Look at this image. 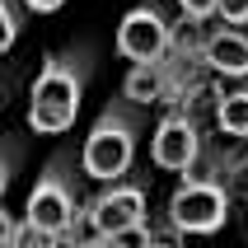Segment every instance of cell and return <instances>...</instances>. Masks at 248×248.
Returning a JSON list of instances; mask_svg holds the SVG:
<instances>
[{
    "mask_svg": "<svg viewBox=\"0 0 248 248\" xmlns=\"http://www.w3.org/2000/svg\"><path fill=\"white\" fill-rule=\"evenodd\" d=\"M202 66L230 80H248V33L244 28H211L202 38Z\"/></svg>",
    "mask_w": 248,
    "mask_h": 248,
    "instance_id": "obj_8",
    "label": "cell"
},
{
    "mask_svg": "<svg viewBox=\"0 0 248 248\" xmlns=\"http://www.w3.org/2000/svg\"><path fill=\"white\" fill-rule=\"evenodd\" d=\"M10 234H14V216H10L5 206H0V248L10 244Z\"/></svg>",
    "mask_w": 248,
    "mask_h": 248,
    "instance_id": "obj_18",
    "label": "cell"
},
{
    "mask_svg": "<svg viewBox=\"0 0 248 248\" xmlns=\"http://www.w3.org/2000/svg\"><path fill=\"white\" fill-rule=\"evenodd\" d=\"M145 248H183L178 244V230H173V225H169V230H155V225H150V244H145Z\"/></svg>",
    "mask_w": 248,
    "mask_h": 248,
    "instance_id": "obj_16",
    "label": "cell"
},
{
    "mask_svg": "<svg viewBox=\"0 0 248 248\" xmlns=\"http://www.w3.org/2000/svg\"><path fill=\"white\" fill-rule=\"evenodd\" d=\"M230 220V197L211 178H183L169 197V225L178 234H216Z\"/></svg>",
    "mask_w": 248,
    "mask_h": 248,
    "instance_id": "obj_4",
    "label": "cell"
},
{
    "mask_svg": "<svg viewBox=\"0 0 248 248\" xmlns=\"http://www.w3.org/2000/svg\"><path fill=\"white\" fill-rule=\"evenodd\" d=\"M150 159H155V169L183 173V178L197 169V159H202V136H197V122L187 112L159 117V126H155V136H150Z\"/></svg>",
    "mask_w": 248,
    "mask_h": 248,
    "instance_id": "obj_6",
    "label": "cell"
},
{
    "mask_svg": "<svg viewBox=\"0 0 248 248\" xmlns=\"http://www.w3.org/2000/svg\"><path fill=\"white\" fill-rule=\"evenodd\" d=\"M19 159H24V145L19 140H0V197H5V187L14 183V173H19Z\"/></svg>",
    "mask_w": 248,
    "mask_h": 248,
    "instance_id": "obj_13",
    "label": "cell"
},
{
    "mask_svg": "<svg viewBox=\"0 0 248 248\" xmlns=\"http://www.w3.org/2000/svg\"><path fill=\"white\" fill-rule=\"evenodd\" d=\"M5 248H66L56 234H47V230H38V225H28V220H14V234Z\"/></svg>",
    "mask_w": 248,
    "mask_h": 248,
    "instance_id": "obj_11",
    "label": "cell"
},
{
    "mask_svg": "<svg viewBox=\"0 0 248 248\" xmlns=\"http://www.w3.org/2000/svg\"><path fill=\"white\" fill-rule=\"evenodd\" d=\"M178 10L197 24H206V19H216V0H178Z\"/></svg>",
    "mask_w": 248,
    "mask_h": 248,
    "instance_id": "obj_15",
    "label": "cell"
},
{
    "mask_svg": "<svg viewBox=\"0 0 248 248\" xmlns=\"http://www.w3.org/2000/svg\"><path fill=\"white\" fill-rule=\"evenodd\" d=\"M136 136H140V108L126 98H112L108 108L98 112V122L89 126L80 150V169L94 183H117L126 178V169L136 159Z\"/></svg>",
    "mask_w": 248,
    "mask_h": 248,
    "instance_id": "obj_2",
    "label": "cell"
},
{
    "mask_svg": "<svg viewBox=\"0 0 248 248\" xmlns=\"http://www.w3.org/2000/svg\"><path fill=\"white\" fill-rule=\"evenodd\" d=\"M70 159L66 155H56L52 164L38 173V183H33V192H28V225H38V230H47V234L66 239V230L75 225V216H80V197H75V178L66 173Z\"/></svg>",
    "mask_w": 248,
    "mask_h": 248,
    "instance_id": "obj_3",
    "label": "cell"
},
{
    "mask_svg": "<svg viewBox=\"0 0 248 248\" xmlns=\"http://www.w3.org/2000/svg\"><path fill=\"white\" fill-rule=\"evenodd\" d=\"M169 33L173 24L164 19L159 5H136V10H126V19L117 24V52L136 66V61H159L169 52Z\"/></svg>",
    "mask_w": 248,
    "mask_h": 248,
    "instance_id": "obj_7",
    "label": "cell"
},
{
    "mask_svg": "<svg viewBox=\"0 0 248 248\" xmlns=\"http://www.w3.org/2000/svg\"><path fill=\"white\" fill-rule=\"evenodd\" d=\"M216 122H220V131H230V136H248V84L220 94V103H216Z\"/></svg>",
    "mask_w": 248,
    "mask_h": 248,
    "instance_id": "obj_10",
    "label": "cell"
},
{
    "mask_svg": "<svg viewBox=\"0 0 248 248\" xmlns=\"http://www.w3.org/2000/svg\"><path fill=\"white\" fill-rule=\"evenodd\" d=\"M216 19L230 24V28L248 24V0H216Z\"/></svg>",
    "mask_w": 248,
    "mask_h": 248,
    "instance_id": "obj_14",
    "label": "cell"
},
{
    "mask_svg": "<svg viewBox=\"0 0 248 248\" xmlns=\"http://www.w3.org/2000/svg\"><path fill=\"white\" fill-rule=\"evenodd\" d=\"M19 5H24L28 14H52V10H61L66 0H19Z\"/></svg>",
    "mask_w": 248,
    "mask_h": 248,
    "instance_id": "obj_17",
    "label": "cell"
},
{
    "mask_svg": "<svg viewBox=\"0 0 248 248\" xmlns=\"http://www.w3.org/2000/svg\"><path fill=\"white\" fill-rule=\"evenodd\" d=\"M89 70H94V47H84V42L47 56V66L38 70V80L28 89V126L38 136H66L75 126Z\"/></svg>",
    "mask_w": 248,
    "mask_h": 248,
    "instance_id": "obj_1",
    "label": "cell"
},
{
    "mask_svg": "<svg viewBox=\"0 0 248 248\" xmlns=\"http://www.w3.org/2000/svg\"><path fill=\"white\" fill-rule=\"evenodd\" d=\"M122 98L136 103V108L173 103V66H169V56H159V61H136L131 75L122 80Z\"/></svg>",
    "mask_w": 248,
    "mask_h": 248,
    "instance_id": "obj_9",
    "label": "cell"
},
{
    "mask_svg": "<svg viewBox=\"0 0 248 248\" xmlns=\"http://www.w3.org/2000/svg\"><path fill=\"white\" fill-rule=\"evenodd\" d=\"M145 211H150V197H145V183H108L98 197H89L80 211V220L94 230V234H117V230H131V225H145Z\"/></svg>",
    "mask_w": 248,
    "mask_h": 248,
    "instance_id": "obj_5",
    "label": "cell"
},
{
    "mask_svg": "<svg viewBox=\"0 0 248 248\" xmlns=\"http://www.w3.org/2000/svg\"><path fill=\"white\" fill-rule=\"evenodd\" d=\"M19 28H24V5L19 0H0V56L19 42Z\"/></svg>",
    "mask_w": 248,
    "mask_h": 248,
    "instance_id": "obj_12",
    "label": "cell"
}]
</instances>
